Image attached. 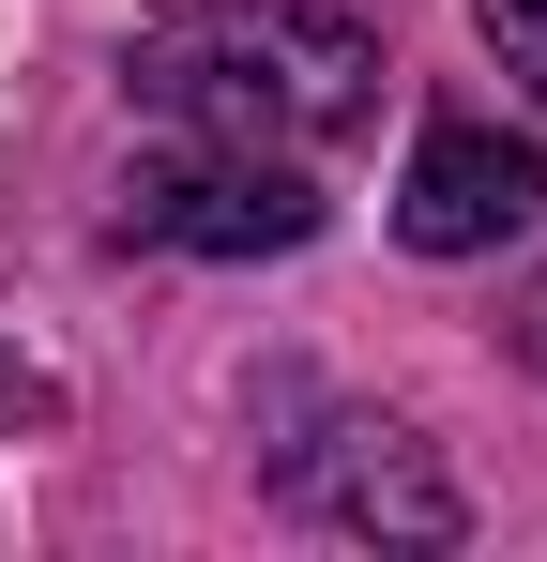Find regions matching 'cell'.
<instances>
[{
    "mask_svg": "<svg viewBox=\"0 0 547 562\" xmlns=\"http://www.w3.org/2000/svg\"><path fill=\"white\" fill-rule=\"evenodd\" d=\"M122 92L168 137L228 153H335L380 122V31L335 0H182L122 46Z\"/></svg>",
    "mask_w": 547,
    "mask_h": 562,
    "instance_id": "1",
    "label": "cell"
},
{
    "mask_svg": "<svg viewBox=\"0 0 547 562\" xmlns=\"http://www.w3.org/2000/svg\"><path fill=\"white\" fill-rule=\"evenodd\" d=\"M122 244H168V259H289V244H320V183H304V153L168 137L122 183Z\"/></svg>",
    "mask_w": 547,
    "mask_h": 562,
    "instance_id": "2",
    "label": "cell"
},
{
    "mask_svg": "<svg viewBox=\"0 0 547 562\" xmlns=\"http://www.w3.org/2000/svg\"><path fill=\"white\" fill-rule=\"evenodd\" d=\"M274 486H289L320 532H365V548H456V532H471L456 471L426 457V426H395V411H320V441H289Z\"/></svg>",
    "mask_w": 547,
    "mask_h": 562,
    "instance_id": "3",
    "label": "cell"
},
{
    "mask_svg": "<svg viewBox=\"0 0 547 562\" xmlns=\"http://www.w3.org/2000/svg\"><path fill=\"white\" fill-rule=\"evenodd\" d=\"M533 228H547V153L502 137V122H471V106H442L411 137V168H395V244L411 259H502Z\"/></svg>",
    "mask_w": 547,
    "mask_h": 562,
    "instance_id": "4",
    "label": "cell"
},
{
    "mask_svg": "<svg viewBox=\"0 0 547 562\" xmlns=\"http://www.w3.org/2000/svg\"><path fill=\"white\" fill-rule=\"evenodd\" d=\"M471 31H487V61L533 92V122H547V0H471Z\"/></svg>",
    "mask_w": 547,
    "mask_h": 562,
    "instance_id": "5",
    "label": "cell"
},
{
    "mask_svg": "<svg viewBox=\"0 0 547 562\" xmlns=\"http://www.w3.org/2000/svg\"><path fill=\"white\" fill-rule=\"evenodd\" d=\"M0 411H15V366H0Z\"/></svg>",
    "mask_w": 547,
    "mask_h": 562,
    "instance_id": "6",
    "label": "cell"
}]
</instances>
